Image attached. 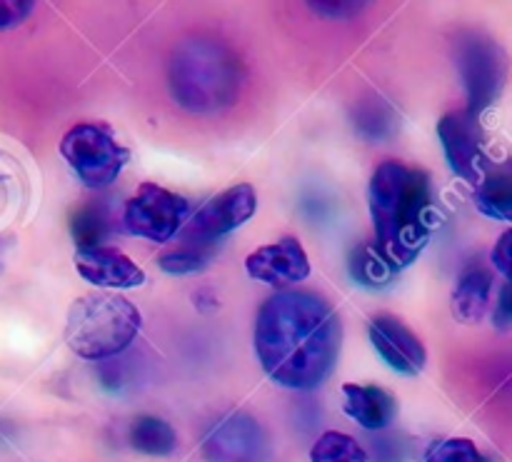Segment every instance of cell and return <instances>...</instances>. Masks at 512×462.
Wrapping results in <instances>:
<instances>
[{"label":"cell","instance_id":"18","mask_svg":"<svg viewBox=\"0 0 512 462\" xmlns=\"http://www.w3.org/2000/svg\"><path fill=\"white\" fill-rule=\"evenodd\" d=\"M353 123L365 138L370 140H383L390 138L395 133V125H398V115H395L393 105L385 103L383 98L373 95V98H365L355 105L353 110Z\"/></svg>","mask_w":512,"mask_h":462},{"label":"cell","instance_id":"15","mask_svg":"<svg viewBox=\"0 0 512 462\" xmlns=\"http://www.w3.org/2000/svg\"><path fill=\"white\" fill-rule=\"evenodd\" d=\"M490 293H493V273L480 263L468 265L455 285L453 315L460 323H478L488 310Z\"/></svg>","mask_w":512,"mask_h":462},{"label":"cell","instance_id":"13","mask_svg":"<svg viewBox=\"0 0 512 462\" xmlns=\"http://www.w3.org/2000/svg\"><path fill=\"white\" fill-rule=\"evenodd\" d=\"M75 270L80 278L88 280L95 288L125 290L140 288L145 283V273L138 263L123 255L120 250L100 245L90 250H75Z\"/></svg>","mask_w":512,"mask_h":462},{"label":"cell","instance_id":"9","mask_svg":"<svg viewBox=\"0 0 512 462\" xmlns=\"http://www.w3.org/2000/svg\"><path fill=\"white\" fill-rule=\"evenodd\" d=\"M438 138L450 170L458 178L478 185L485 168L483 128H480L478 115H473L470 110L445 113L438 123Z\"/></svg>","mask_w":512,"mask_h":462},{"label":"cell","instance_id":"1","mask_svg":"<svg viewBox=\"0 0 512 462\" xmlns=\"http://www.w3.org/2000/svg\"><path fill=\"white\" fill-rule=\"evenodd\" d=\"M255 355L273 383L315 390L328 380L343 345V325L323 295L278 290L260 308L253 333Z\"/></svg>","mask_w":512,"mask_h":462},{"label":"cell","instance_id":"5","mask_svg":"<svg viewBox=\"0 0 512 462\" xmlns=\"http://www.w3.org/2000/svg\"><path fill=\"white\" fill-rule=\"evenodd\" d=\"M455 65L468 95L465 110L480 118L500 98L508 80L505 50L480 30H463L455 38Z\"/></svg>","mask_w":512,"mask_h":462},{"label":"cell","instance_id":"11","mask_svg":"<svg viewBox=\"0 0 512 462\" xmlns=\"http://www.w3.org/2000/svg\"><path fill=\"white\" fill-rule=\"evenodd\" d=\"M245 270L258 283L288 290L303 283L310 275V260L298 238H283L273 245H263L245 260Z\"/></svg>","mask_w":512,"mask_h":462},{"label":"cell","instance_id":"2","mask_svg":"<svg viewBox=\"0 0 512 462\" xmlns=\"http://www.w3.org/2000/svg\"><path fill=\"white\" fill-rule=\"evenodd\" d=\"M368 203L375 250L393 270L408 268L430 238V213L435 205L430 175L413 165L388 160L370 178Z\"/></svg>","mask_w":512,"mask_h":462},{"label":"cell","instance_id":"7","mask_svg":"<svg viewBox=\"0 0 512 462\" xmlns=\"http://www.w3.org/2000/svg\"><path fill=\"white\" fill-rule=\"evenodd\" d=\"M190 213V203L183 195L155 183H143L125 203L123 223L128 233L150 243H168L183 230L185 218Z\"/></svg>","mask_w":512,"mask_h":462},{"label":"cell","instance_id":"21","mask_svg":"<svg viewBox=\"0 0 512 462\" xmlns=\"http://www.w3.org/2000/svg\"><path fill=\"white\" fill-rule=\"evenodd\" d=\"M310 462H368L365 450L345 433H325L315 440Z\"/></svg>","mask_w":512,"mask_h":462},{"label":"cell","instance_id":"28","mask_svg":"<svg viewBox=\"0 0 512 462\" xmlns=\"http://www.w3.org/2000/svg\"><path fill=\"white\" fill-rule=\"evenodd\" d=\"M10 168H13V160L0 150V188H5L10 183V178H13V170Z\"/></svg>","mask_w":512,"mask_h":462},{"label":"cell","instance_id":"14","mask_svg":"<svg viewBox=\"0 0 512 462\" xmlns=\"http://www.w3.org/2000/svg\"><path fill=\"white\" fill-rule=\"evenodd\" d=\"M345 413L365 430H383L398 415V400L378 385H343Z\"/></svg>","mask_w":512,"mask_h":462},{"label":"cell","instance_id":"22","mask_svg":"<svg viewBox=\"0 0 512 462\" xmlns=\"http://www.w3.org/2000/svg\"><path fill=\"white\" fill-rule=\"evenodd\" d=\"M350 273H353V280H358L360 285L375 288V285L390 283L398 270H393V265H390L388 260L375 250V245H370V248L365 245V248H360L358 253H353Z\"/></svg>","mask_w":512,"mask_h":462},{"label":"cell","instance_id":"10","mask_svg":"<svg viewBox=\"0 0 512 462\" xmlns=\"http://www.w3.org/2000/svg\"><path fill=\"white\" fill-rule=\"evenodd\" d=\"M203 455L208 462H263L268 438L248 413H230L205 435Z\"/></svg>","mask_w":512,"mask_h":462},{"label":"cell","instance_id":"23","mask_svg":"<svg viewBox=\"0 0 512 462\" xmlns=\"http://www.w3.org/2000/svg\"><path fill=\"white\" fill-rule=\"evenodd\" d=\"M425 462H490L468 438H448L435 443L425 455Z\"/></svg>","mask_w":512,"mask_h":462},{"label":"cell","instance_id":"6","mask_svg":"<svg viewBox=\"0 0 512 462\" xmlns=\"http://www.w3.org/2000/svg\"><path fill=\"white\" fill-rule=\"evenodd\" d=\"M60 155L90 190L113 185L130 160L128 148H123L105 125L95 123L73 125L60 140Z\"/></svg>","mask_w":512,"mask_h":462},{"label":"cell","instance_id":"24","mask_svg":"<svg viewBox=\"0 0 512 462\" xmlns=\"http://www.w3.org/2000/svg\"><path fill=\"white\" fill-rule=\"evenodd\" d=\"M368 3L370 0H308L310 8L325 18H350V15L360 13Z\"/></svg>","mask_w":512,"mask_h":462},{"label":"cell","instance_id":"25","mask_svg":"<svg viewBox=\"0 0 512 462\" xmlns=\"http://www.w3.org/2000/svg\"><path fill=\"white\" fill-rule=\"evenodd\" d=\"M33 8L35 0H0V30L20 25Z\"/></svg>","mask_w":512,"mask_h":462},{"label":"cell","instance_id":"17","mask_svg":"<svg viewBox=\"0 0 512 462\" xmlns=\"http://www.w3.org/2000/svg\"><path fill=\"white\" fill-rule=\"evenodd\" d=\"M128 440L138 453L150 455V458H165V455H173L175 448H178L175 430L165 420L153 418V415H143V418L135 420L130 425Z\"/></svg>","mask_w":512,"mask_h":462},{"label":"cell","instance_id":"26","mask_svg":"<svg viewBox=\"0 0 512 462\" xmlns=\"http://www.w3.org/2000/svg\"><path fill=\"white\" fill-rule=\"evenodd\" d=\"M490 260H493L495 268H498L500 273H503L505 278L512 283V228L505 230V233L500 235L498 243H495V248H493V255H490Z\"/></svg>","mask_w":512,"mask_h":462},{"label":"cell","instance_id":"4","mask_svg":"<svg viewBox=\"0 0 512 462\" xmlns=\"http://www.w3.org/2000/svg\"><path fill=\"white\" fill-rule=\"evenodd\" d=\"M140 310L110 290L75 300L65 320V343L83 360H108L130 348L140 333Z\"/></svg>","mask_w":512,"mask_h":462},{"label":"cell","instance_id":"3","mask_svg":"<svg viewBox=\"0 0 512 462\" xmlns=\"http://www.w3.org/2000/svg\"><path fill=\"white\" fill-rule=\"evenodd\" d=\"M240 85H243V65L223 40L195 35L175 45L170 53V95L188 113H223L238 100Z\"/></svg>","mask_w":512,"mask_h":462},{"label":"cell","instance_id":"16","mask_svg":"<svg viewBox=\"0 0 512 462\" xmlns=\"http://www.w3.org/2000/svg\"><path fill=\"white\" fill-rule=\"evenodd\" d=\"M475 205L483 215L512 223V163L488 165L475 185Z\"/></svg>","mask_w":512,"mask_h":462},{"label":"cell","instance_id":"8","mask_svg":"<svg viewBox=\"0 0 512 462\" xmlns=\"http://www.w3.org/2000/svg\"><path fill=\"white\" fill-rule=\"evenodd\" d=\"M255 210H258V195H255L253 185H233V188L223 190L213 200H208L188 220V225H183L178 235L180 240H190V243L218 245L220 238L248 223Z\"/></svg>","mask_w":512,"mask_h":462},{"label":"cell","instance_id":"19","mask_svg":"<svg viewBox=\"0 0 512 462\" xmlns=\"http://www.w3.org/2000/svg\"><path fill=\"white\" fill-rule=\"evenodd\" d=\"M113 230L110 215L105 205H83L73 213V223H70V233H73L75 248L90 250L105 245V238Z\"/></svg>","mask_w":512,"mask_h":462},{"label":"cell","instance_id":"27","mask_svg":"<svg viewBox=\"0 0 512 462\" xmlns=\"http://www.w3.org/2000/svg\"><path fill=\"white\" fill-rule=\"evenodd\" d=\"M493 325L498 330H512V283L503 285L498 295V305H495L493 313Z\"/></svg>","mask_w":512,"mask_h":462},{"label":"cell","instance_id":"12","mask_svg":"<svg viewBox=\"0 0 512 462\" xmlns=\"http://www.w3.org/2000/svg\"><path fill=\"white\" fill-rule=\"evenodd\" d=\"M368 335L380 358L403 375H418L425 368V345L408 325L395 315H378L370 320Z\"/></svg>","mask_w":512,"mask_h":462},{"label":"cell","instance_id":"20","mask_svg":"<svg viewBox=\"0 0 512 462\" xmlns=\"http://www.w3.org/2000/svg\"><path fill=\"white\" fill-rule=\"evenodd\" d=\"M218 245H205V243H190V240H180L175 248L165 250L158 258V265L163 273L168 275H190L203 270L205 265L213 260Z\"/></svg>","mask_w":512,"mask_h":462}]
</instances>
